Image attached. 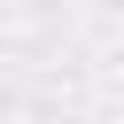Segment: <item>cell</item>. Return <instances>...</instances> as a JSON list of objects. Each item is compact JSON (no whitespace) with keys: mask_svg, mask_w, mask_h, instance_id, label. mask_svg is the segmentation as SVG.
I'll use <instances>...</instances> for the list:
<instances>
[]
</instances>
